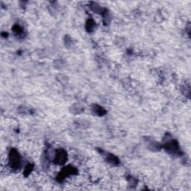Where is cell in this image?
<instances>
[{
  "label": "cell",
  "mask_w": 191,
  "mask_h": 191,
  "mask_svg": "<svg viewBox=\"0 0 191 191\" xmlns=\"http://www.w3.org/2000/svg\"><path fill=\"white\" fill-rule=\"evenodd\" d=\"M9 165L13 170H17L21 166V157L16 149H12L9 153Z\"/></svg>",
  "instance_id": "cell-1"
},
{
  "label": "cell",
  "mask_w": 191,
  "mask_h": 191,
  "mask_svg": "<svg viewBox=\"0 0 191 191\" xmlns=\"http://www.w3.org/2000/svg\"><path fill=\"white\" fill-rule=\"evenodd\" d=\"M77 173H78V170L75 167L72 166H67L63 168L61 170V172H60L59 174L57 176L56 179L58 182H62L66 178L70 176V175L77 174Z\"/></svg>",
  "instance_id": "cell-2"
},
{
  "label": "cell",
  "mask_w": 191,
  "mask_h": 191,
  "mask_svg": "<svg viewBox=\"0 0 191 191\" xmlns=\"http://www.w3.org/2000/svg\"><path fill=\"white\" fill-rule=\"evenodd\" d=\"M164 148L169 153L172 155H180L181 150L178 143L175 140H168L164 143Z\"/></svg>",
  "instance_id": "cell-3"
},
{
  "label": "cell",
  "mask_w": 191,
  "mask_h": 191,
  "mask_svg": "<svg viewBox=\"0 0 191 191\" xmlns=\"http://www.w3.org/2000/svg\"><path fill=\"white\" fill-rule=\"evenodd\" d=\"M67 152L62 149H59L56 150L55 153L54 154V158H53V162L55 164H63L67 161Z\"/></svg>",
  "instance_id": "cell-4"
},
{
  "label": "cell",
  "mask_w": 191,
  "mask_h": 191,
  "mask_svg": "<svg viewBox=\"0 0 191 191\" xmlns=\"http://www.w3.org/2000/svg\"><path fill=\"white\" fill-rule=\"evenodd\" d=\"M105 158L106 160L108 163H111L112 165H118L120 163V161L117 158V157H116L115 155H113L112 154H110V153H106L105 154Z\"/></svg>",
  "instance_id": "cell-5"
},
{
  "label": "cell",
  "mask_w": 191,
  "mask_h": 191,
  "mask_svg": "<svg viewBox=\"0 0 191 191\" xmlns=\"http://www.w3.org/2000/svg\"><path fill=\"white\" fill-rule=\"evenodd\" d=\"M93 111H94V112L96 113V114L99 115V116H102V115L105 114L106 113V111L102 107H100V106L97 105H94V107H93Z\"/></svg>",
  "instance_id": "cell-6"
},
{
  "label": "cell",
  "mask_w": 191,
  "mask_h": 191,
  "mask_svg": "<svg viewBox=\"0 0 191 191\" xmlns=\"http://www.w3.org/2000/svg\"><path fill=\"white\" fill-rule=\"evenodd\" d=\"M94 26H95V23H94V21L92 19H90V20H87V23H86V29L88 32H91L94 29Z\"/></svg>",
  "instance_id": "cell-7"
},
{
  "label": "cell",
  "mask_w": 191,
  "mask_h": 191,
  "mask_svg": "<svg viewBox=\"0 0 191 191\" xmlns=\"http://www.w3.org/2000/svg\"><path fill=\"white\" fill-rule=\"evenodd\" d=\"M13 32L16 35H21L23 33V29L21 28L19 25H15L13 27Z\"/></svg>",
  "instance_id": "cell-8"
},
{
  "label": "cell",
  "mask_w": 191,
  "mask_h": 191,
  "mask_svg": "<svg viewBox=\"0 0 191 191\" xmlns=\"http://www.w3.org/2000/svg\"><path fill=\"white\" fill-rule=\"evenodd\" d=\"M33 167L34 166L32 164H31V163L27 165V166H25V170H24V175H25V176H28V175L30 174V173L32 171V170H33Z\"/></svg>",
  "instance_id": "cell-9"
}]
</instances>
